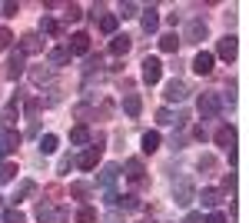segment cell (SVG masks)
I'll list each match as a JSON object with an SVG mask.
<instances>
[{
  "label": "cell",
  "mask_w": 249,
  "mask_h": 223,
  "mask_svg": "<svg viewBox=\"0 0 249 223\" xmlns=\"http://www.w3.org/2000/svg\"><path fill=\"white\" fill-rule=\"evenodd\" d=\"M40 30H43V34H50V37H60V34H63V27H60L53 17H43V20H40Z\"/></svg>",
  "instance_id": "d4e9b609"
},
{
  "label": "cell",
  "mask_w": 249,
  "mask_h": 223,
  "mask_svg": "<svg viewBox=\"0 0 249 223\" xmlns=\"http://www.w3.org/2000/svg\"><path fill=\"white\" fill-rule=\"evenodd\" d=\"M176 47H179V37H176V34H163V37H160V50H163V54H176Z\"/></svg>",
  "instance_id": "7402d4cb"
},
{
  "label": "cell",
  "mask_w": 249,
  "mask_h": 223,
  "mask_svg": "<svg viewBox=\"0 0 249 223\" xmlns=\"http://www.w3.org/2000/svg\"><path fill=\"white\" fill-rule=\"evenodd\" d=\"M213 60H216V57H213V54H206V50H203V54H196V60H193V70H196L199 77L213 74Z\"/></svg>",
  "instance_id": "30bf717a"
},
{
  "label": "cell",
  "mask_w": 249,
  "mask_h": 223,
  "mask_svg": "<svg viewBox=\"0 0 249 223\" xmlns=\"http://www.w3.org/2000/svg\"><path fill=\"white\" fill-rule=\"evenodd\" d=\"M57 147H60L57 133H47V137H40V150H43V153H53Z\"/></svg>",
  "instance_id": "f1b7e54d"
},
{
  "label": "cell",
  "mask_w": 249,
  "mask_h": 223,
  "mask_svg": "<svg viewBox=\"0 0 249 223\" xmlns=\"http://www.w3.org/2000/svg\"><path fill=\"white\" fill-rule=\"evenodd\" d=\"M130 47H133V40L126 37V34H120V37H113V40H110V54H113V57L130 54Z\"/></svg>",
  "instance_id": "4fadbf2b"
},
{
  "label": "cell",
  "mask_w": 249,
  "mask_h": 223,
  "mask_svg": "<svg viewBox=\"0 0 249 223\" xmlns=\"http://www.w3.org/2000/svg\"><path fill=\"white\" fill-rule=\"evenodd\" d=\"M116 203L123 206V210H136V206H140V200H136L133 193H126V197H116Z\"/></svg>",
  "instance_id": "1f68e13d"
},
{
  "label": "cell",
  "mask_w": 249,
  "mask_h": 223,
  "mask_svg": "<svg viewBox=\"0 0 249 223\" xmlns=\"http://www.w3.org/2000/svg\"><path fill=\"white\" fill-rule=\"evenodd\" d=\"M123 110L130 113V117H140V110H143V103H140V97H136V93H130V97L123 100Z\"/></svg>",
  "instance_id": "484cf974"
},
{
  "label": "cell",
  "mask_w": 249,
  "mask_h": 223,
  "mask_svg": "<svg viewBox=\"0 0 249 223\" xmlns=\"http://www.w3.org/2000/svg\"><path fill=\"white\" fill-rule=\"evenodd\" d=\"M186 83H183V80H170V83H166V100H170V103H179V100H186Z\"/></svg>",
  "instance_id": "52a82bcc"
},
{
  "label": "cell",
  "mask_w": 249,
  "mask_h": 223,
  "mask_svg": "<svg viewBox=\"0 0 249 223\" xmlns=\"http://www.w3.org/2000/svg\"><path fill=\"white\" fill-rule=\"evenodd\" d=\"M20 147V133L17 130H3L0 133V153H14Z\"/></svg>",
  "instance_id": "8fae6325"
},
{
  "label": "cell",
  "mask_w": 249,
  "mask_h": 223,
  "mask_svg": "<svg viewBox=\"0 0 249 223\" xmlns=\"http://www.w3.org/2000/svg\"><path fill=\"white\" fill-rule=\"evenodd\" d=\"M103 223H123V220H120V213H110V217H107Z\"/></svg>",
  "instance_id": "ee69618b"
},
{
  "label": "cell",
  "mask_w": 249,
  "mask_h": 223,
  "mask_svg": "<svg viewBox=\"0 0 249 223\" xmlns=\"http://www.w3.org/2000/svg\"><path fill=\"white\" fill-rule=\"evenodd\" d=\"M140 143H143V153H153V150L160 147V133H156V130H146Z\"/></svg>",
  "instance_id": "cb8c5ba5"
},
{
  "label": "cell",
  "mask_w": 249,
  "mask_h": 223,
  "mask_svg": "<svg viewBox=\"0 0 249 223\" xmlns=\"http://www.w3.org/2000/svg\"><path fill=\"white\" fill-rule=\"evenodd\" d=\"M206 223H226V217H223V213H219V210H213L210 217H206Z\"/></svg>",
  "instance_id": "60d3db41"
},
{
  "label": "cell",
  "mask_w": 249,
  "mask_h": 223,
  "mask_svg": "<svg viewBox=\"0 0 249 223\" xmlns=\"http://www.w3.org/2000/svg\"><path fill=\"white\" fill-rule=\"evenodd\" d=\"M156 27H160V14H156V7H146L143 10V30L146 34H156Z\"/></svg>",
  "instance_id": "2e32d148"
},
{
  "label": "cell",
  "mask_w": 249,
  "mask_h": 223,
  "mask_svg": "<svg viewBox=\"0 0 249 223\" xmlns=\"http://www.w3.org/2000/svg\"><path fill=\"white\" fill-rule=\"evenodd\" d=\"M216 167V157H199V170H213Z\"/></svg>",
  "instance_id": "ab89813d"
},
{
  "label": "cell",
  "mask_w": 249,
  "mask_h": 223,
  "mask_svg": "<svg viewBox=\"0 0 249 223\" xmlns=\"http://www.w3.org/2000/svg\"><path fill=\"white\" fill-rule=\"evenodd\" d=\"M70 197L73 200H87L90 197V183H70Z\"/></svg>",
  "instance_id": "f546056e"
},
{
  "label": "cell",
  "mask_w": 249,
  "mask_h": 223,
  "mask_svg": "<svg viewBox=\"0 0 249 223\" xmlns=\"http://www.w3.org/2000/svg\"><path fill=\"white\" fill-rule=\"evenodd\" d=\"M20 74H23V54L17 50V54L10 57V67H7V77H10V80H17Z\"/></svg>",
  "instance_id": "ffe728a7"
},
{
  "label": "cell",
  "mask_w": 249,
  "mask_h": 223,
  "mask_svg": "<svg viewBox=\"0 0 249 223\" xmlns=\"http://www.w3.org/2000/svg\"><path fill=\"white\" fill-rule=\"evenodd\" d=\"M120 14H123V17H136V3H130V0H126V3L120 7Z\"/></svg>",
  "instance_id": "8d00e7d4"
},
{
  "label": "cell",
  "mask_w": 249,
  "mask_h": 223,
  "mask_svg": "<svg viewBox=\"0 0 249 223\" xmlns=\"http://www.w3.org/2000/svg\"><path fill=\"white\" fill-rule=\"evenodd\" d=\"M50 67H63V63H70V50L67 47H57V50H50Z\"/></svg>",
  "instance_id": "d6986e66"
},
{
  "label": "cell",
  "mask_w": 249,
  "mask_h": 223,
  "mask_svg": "<svg viewBox=\"0 0 249 223\" xmlns=\"http://www.w3.org/2000/svg\"><path fill=\"white\" fill-rule=\"evenodd\" d=\"M140 223H156V220H140Z\"/></svg>",
  "instance_id": "f6af8a7d"
},
{
  "label": "cell",
  "mask_w": 249,
  "mask_h": 223,
  "mask_svg": "<svg viewBox=\"0 0 249 223\" xmlns=\"http://www.w3.org/2000/svg\"><path fill=\"white\" fill-rule=\"evenodd\" d=\"M34 83H47V80H50V70H34Z\"/></svg>",
  "instance_id": "d590c367"
},
{
  "label": "cell",
  "mask_w": 249,
  "mask_h": 223,
  "mask_svg": "<svg viewBox=\"0 0 249 223\" xmlns=\"http://www.w3.org/2000/svg\"><path fill=\"white\" fill-rule=\"evenodd\" d=\"M10 30H3V27H0V50H7V47H10Z\"/></svg>",
  "instance_id": "74e56055"
},
{
  "label": "cell",
  "mask_w": 249,
  "mask_h": 223,
  "mask_svg": "<svg viewBox=\"0 0 249 223\" xmlns=\"http://www.w3.org/2000/svg\"><path fill=\"white\" fill-rule=\"evenodd\" d=\"M183 223H203V217H199V213H190V217H186Z\"/></svg>",
  "instance_id": "7bdbcfd3"
},
{
  "label": "cell",
  "mask_w": 249,
  "mask_h": 223,
  "mask_svg": "<svg viewBox=\"0 0 249 223\" xmlns=\"http://www.w3.org/2000/svg\"><path fill=\"white\" fill-rule=\"evenodd\" d=\"M43 50V40L37 34H23L20 37V54H40Z\"/></svg>",
  "instance_id": "9c48e42d"
},
{
  "label": "cell",
  "mask_w": 249,
  "mask_h": 223,
  "mask_svg": "<svg viewBox=\"0 0 249 223\" xmlns=\"http://www.w3.org/2000/svg\"><path fill=\"white\" fill-rule=\"evenodd\" d=\"M14 173H17V163H0V186L10 183V180H14Z\"/></svg>",
  "instance_id": "4dcf8cb0"
},
{
  "label": "cell",
  "mask_w": 249,
  "mask_h": 223,
  "mask_svg": "<svg viewBox=\"0 0 249 223\" xmlns=\"http://www.w3.org/2000/svg\"><path fill=\"white\" fill-rule=\"evenodd\" d=\"M216 143H219V147H226V150H232V143H236V130L223 123V127L216 130Z\"/></svg>",
  "instance_id": "9a60e30c"
},
{
  "label": "cell",
  "mask_w": 249,
  "mask_h": 223,
  "mask_svg": "<svg viewBox=\"0 0 249 223\" xmlns=\"http://www.w3.org/2000/svg\"><path fill=\"white\" fill-rule=\"evenodd\" d=\"M0 120H3V127H7V130H10V127H14V123H17V100H14V103H10V107H7V110L0 113Z\"/></svg>",
  "instance_id": "83f0119b"
},
{
  "label": "cell",
  "mask_w": 249,
  "mask_h": 223,
  "mask_svg": "<svg viewBox=\"0 0 249 223\" xmlns=\"http://www.w3.org/2000/svg\"><path fill=\"white\" fill-rule=\"evenodd\" d=\"M17 10H20L17 3H3V14H7V17H17Z\"/></svg>",
  "instance_id": "b9f144b4"
},
{
  "label": "cell",
  "mask_w": 249,
  "mask_h": 223,
  "mask_svg": "<svg viewBox=\"0 0 249 223\" xmlns=\"http://www.w3.org/2000/svg\"><path fill=\"white\" fill-rule=\"evenodd\" d=\"M83 17V10H80L77 3H70V7H67V20H80Z\"/></svg>",
  "instance_id": "e575fe53"
},
{
  "label": "cell",
  "mask_w": 249,
  "mask_h": 223,
  "mask_svg": "<svg viewBox=\"0 0 249 223\" xmlns=\"http://www.w3.org/2000/svg\"><path fill=\"white\" fill-rule=\"evenodd\" d=\"M216 54H219V60L232 63V60H236V37H223L219 47H216Z\"/></svg>",
  "instance_id": "ba28073f"
},
{
  "label": "cell",
  "mask_w": 249,
  "mask_h": 223,
  "mask_svg": "<svg viewBox=\"0 0 249 223\" xmlns=\"http://www.w3.org/2000/svg\"><path fill=\"white\" fill-rule=\"evenodd\" d=\"M160 77H163V63L156 57H146L143 60V80L146 83H160Z\"/></svg>",
  "instance_id": "277c9868"
},
{
  "label": "cell",
  "mask_w": 249,
  "mask_h": 223,
  "mask_svg": "<svg viewBox=\"0 0 249 223\" xmlns=\"http://www.w3.org/2000/svg\"><path fill=\"white\" fill-rule=\"evenodd\" d=\"M156 120H160V123H173V113L163 107V110H156Z\"/></svg>",
  "instance_id": "f35d334b"
},
{
  "label": "cell",
  "mask_w": 249,
  "mask_h": 223,
  "mask_svg": "<svg viewBox=\"0 0 249 223\" xmlns=\"http://www.w3.org/2000/svg\"><path fill=\"white\" fill-rule=\"evenodd\" d=\"M37 220L40 223H63V220H67V210H53V206L40 203L37 206Z\"/></svg>",
  "instance_id": "5b68a950"
},
{
  "label": "cell",
  "mask_w": 249,
  "mask_h": 223,
  "mask_svg": "<svg viewBox=\"0 0 249 223\" xmlns=\"http://www.w3.org/2000/svg\"><path fill=\"white\" fill-rule=\"evenodd\" d=\"M116 27H120V17H116V14H103V17H100V30H103V34H116Z\"/></svg>",
  "instance_id": "44dd1931"
},
{
  "label": "cell",
  "mask_w": 249,
  "mask_h": 223,
  "mask_svg": "<svg viewBox=\"0 0 249 223\" xmlns=\"http://www.w3.org/2000/svg\"><path fill=\"white\" fill-rule=\"evenodd\" d=\"M199 113H203V120L219 117V113H223V100H219V93H203V97H199Z\"/></svg>",
  "instance_id": "6da1fadb"
},
{
  "label": "cell",
  "mask_w": 249,
  "mask_h": 223,
  "mask_svg": "<svg viewBox=\"0 0 249 223\" xmlns=\"http://www.w3.org/2000/svg\"><path fill=\"white\" fill-rule=\"evenodd\" d=\"M100 150H103V137H96V147H90V150H83V153H80L77 167L80 170H93L96 160H100Z\"/></svg>",
  "instance_id": "3957f363"
},
{
  "label": "cell",
  "mask_w": 249,
  "mask_h": 223,
  "mask_svg": "<svg viewBox=\"0 0 249 223\" xmlns=\"http://www.w3.org/2000/svg\"><path fill=\"white\" fill-rule=\"evenodd\" d=\"M3 223H27V217L14 206V210H7V213H3Z\"/></svg>",
  "instance_id": "d6a6232c"
},
{
  "label": "cell",
  "mask_w": 249,
  "mask_h": 223,
  "mask_svg": "<svg viewBox=\"0 0 249 223\" xmlns=\"http://www.w3.org/2000/svg\"><path fill=\"white\" fill-rule=\"evenodd\" d=\"M34 190H37V183H34V180H23V183H20L17 190H14V197H10V203H20V200H27V197H30Z\"/></svg>",
  "instance_id": "ac0fdd59"
},
{
  "label": "cell",
  "mask_w": 249,
  "mask_h": 223,
  "mask_svg": "<svg viewBox=\"0 0 249 223\" xmlns=\"http://www.w3.org/2000/svg\"><path fill=\"white\" fill-rule=\"evenodd\" d=\"M77 223H96V210H90V206H83L77 213Z\"/></svg>",
  "instance_id": "836d02e7"
},
{
  "label": "cell",
  "mask_w": 249,
  "mask_h": 223,
  "mask_svg": "<svg viewBox=\"0 0 249 223\" xmlns=\"http://www.w3.org/2000/svg\"><path fill=\"white\" fill-rule=\"evenodd\" d=\"M87 140H90V130H87V127H83V123H77V127H73V130H70V143H87Z\"/></svg>",
  "instance_id": "4316f807"
},
{
  "label": "cell",
  "mask_w": 249,
  "mask_h": 223,
  "mask_svg": "<svg viewBox=\"0 0 249 223\" xmlns=\"http://www.w3.org/2000/svg\"><path fill=\"white\" fill-rule=\"evenodd\" d=\"M143 173H146V170H143V160H140V157H133V160H126V180H133V183H140V180H143Z\"/></svg>",
  "instance_id": "5bb4252c"
},
{
  "label": "cell",
  "mask_w": 249,
  "mask_h": 223,
  "mask_svg": "<svg viewBox=\"0 0 249 223\" xmlns=\"http://www.w3.org/2000/svg\"><path fill=\"white\" fill-rule=\"evenodd\" d=\"M173 200H176L179 206H190L193 203V183H190V180H179V183L173 186Z\"/></svg>",
  "instance_id": "8992f818"
},
{
  "label": "cell",
  "mask_w": 249,
  "mask_h": 223,
  "mask_svg": "<svg viewBox=\"0 0 249 223\" xmlns=\"http://www.w3.org/2000/svg\"><path fill=\"white\" fill-rule=\"evenodd\" d=\"M199 200H203V206H210V210H216V206H219V200H223V193H219V190H203V197H199Z\"/></svg>",
  "instance_id": "603a6c76"
},
{
  "label": "cell",
  "mask_w": 249,
  "mask_h": 223,
  "mask_svg": "<svg viewBox=\"0 0 249 223\" xmlns=\"http://www.w3.org/2000/svg\"><path fill=\"white\" fill-rule=\"evenodd\" d=\"M183 40H186V43H199V40H206V20H203V17H193L190 23H186Z\"/></svg>",
  "instance_id": "7a4b0ae2"
},
{
  "label": "cell",
  "mask_w": 249,
  "mask_h": 223,
  "mask_svg": "<svg viewBox=\"0 0 249 223\" xmlns=\"http://www.w3.org/2000/svg\"><path fill=\"white\" fill-rule=\"evenodd\" d=\"M116 177H120V167H116V163H107V167L100 170V186H107V190H110Z\"/></svg>",
  "instance_id": "e0dca14e"
},
{
  "label": "cell",
  "mask_w": 249,
  "mask_h": 223,
  "mask_svg": "<svg viewBox=\"0 0 249 223\" xmlns=\"http://www.w3.org/2000/svg\"><path fill=\"white\" fill-rule=\"evenodd\" d=\"M67 50H70V57L73 54H87V50H90V34H73Z\"/></svg>",
  "instance_id": "7c38bea8"
}]
</instances>
